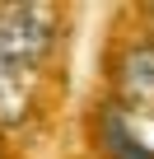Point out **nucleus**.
Here are the masks:
<instances>
[{"label": "nucleus", "instance_id": "1", "mask_svg": "<svg viewBox=\"0 0 154 159\" xmlns=\"http://www.w3.org/2000/svg\"><path fill=\"white\" fill-rule=\"evenodd\" d=\"M56 38V14L47 5H5L0 10V61L5 66H42Z\"/></svg>", "mask_w": 154, "mask_h": 159}, {"label": "nucleus", "instance_id": "2", "mask_svg": "<svg viewBox=\"0 0 154 159\" xmlns=\"http://www.w3.org/2000/svg\"><path fill=\"white\" fill-rule=\"evenodd\" d=\"M37 103V70L33 66H5L0 61V122L14 126Z\"/></svg>", "mask_w": 154, "mask_h": 159}, {"label": "nucleus", "instance_id": "3", "mask_svg": "<svg viewBox=\"0 0 154 159\" xmlns=\"http://www.w3.org/2000/svg\"><path fill=\"white\" fill-rule=\"evenodd\" d=\"M121 98L126 108L154 112V42H135L121 61Z\"/></svg>", "mask_w": 154, "mask_h": 159}, {"label": "nucleus", "instance_id": "4", "mask_svg": "<svg viewBox=\"0 0 154 159\" xmlns=\"http://www.w3.org/2000/svg\"><path fill=\"white\" fill-rule=\"evenodd\" d=\"M103 150H108L112 159H154V150H145V145L126 131V122H121L117 112L103 117Z\"/></svg>", "mask_w": 154, "mask_h": 159}]
</instances>
